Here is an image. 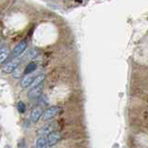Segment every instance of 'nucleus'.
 <instances>
[{
    "instance_id": "nucleus-1",
    "label": "nucleus",
    "mask_w": 148,
    "mask_h": 148,
    "mask_svg": "<svg viewBox=\"0 0 148 148\" xmlns=\"http://www.w3.org/2000/svg\"><path fill=\"white\" fill-rule=\"evenodd\" d=\"M21 62H22V59L21 58H15L13 60H11L10 62H8L7 64H5V66H3L4 73H6V74L13 73V72L19 67Z\"/></svg>"
},
{
    "instance_id": "nucleus-2",
    "label": "nucleus",
    "mask_w": 148,
    "mask_h": 148,
    "mask_svg": "<svg viewBox=\"0 0 148 148\" xmlns=\"http://www.w3.org/2000/svg\"><path fill=\"white\" fill-rule=\"evenodd\" d=\"M60 112H61V108L59 106H51L46 110L45 112H43L42 117H43L44 121H48V120H50L51 118L56 116Z\"/></svg>"
},
{
    "instance_id": "nucleus-3",
    "label": "nucleus",
    "mask_w": 148,
    "mask_h": 148,
    "mask_svg": "<svg viewBox=\"0 0 148 148\" xmlns=\"http://www.w3.org/2000/svg\"><path fill=\"white\" fill-rule=\"evenodd\" d=\"M55 129H56V123L55 122H50L44 125L43 127H41L40 129L37 130V134L38 135H49L51 132H55Z\"/></svg>"
},
{
    "instance_id": "nucleus-4",
    "label": "nucleus",
    "mask_w": 148,
    "mask_h": 148,
    "mask_svg": "<svg viewBox=\"0 0 148 148\" xmlns=\"http://www.w3.org/2000/svg\"><path fill=\"white\" fill-rule=\"evenodd\" d=\"M27 48V42L26 41H22L19 44H17L15 46V48L12 50V56L13 57H18L20 55H22L25 49Z\"/></svg>"
},
{
    "instance_id": "nucleus-5",
    "label": "nucleus",
    "mask_w": 148,
    "mask_h": 148,
    "mask_svg": "<svg viewBox=\"0 0 148 148\" xmlns=\"http://www.w3.org/2000/svg\"><path fill=\"white\" fill-rule=\"evenodd\" d=\"M60 139H61V134L55 130V132L49 134V136L47 138L48 145L49 146H53L55 145H57L58 142L60 141Z\"/></svg>"
},
{
    "instance_id": "nucleus-6",
    "label": "nucleus",
    "mask_w": 148,
    "mask_h": 148,
    "mask_svg": "<svg viewBox=\"0 0 148 148\" xmlns=\"http://www.w3.org/2000/svg\"><path fill=\"white\" fill-rule=\"evenodd\" d=\"M42 91H43V87L41 85L38 87L33 88H31V90L28 92V98L32 99V100L39 98L42 94Z\"/></svg>"
},
{
    "instance_id": "nucleus-7",
    "label": "nucleus",
    "mask_w": 148,
    "mask_h": 148,
    "mask_svg": "<svg viewBox=\"0 0 148 148\" xmlns=\"http://www.w3.org/2000/svg\"><path fill=\"white\" fill-rule=\"evenodd\" d=\"M42 115H43V110H42L40 107H36L32 111V114H31V120H32V122H34V123H36V122H38V120L41 118Z\"/></svg>"
},
{
    "instance_id": "nucleus-8",
    "label": "nucleus",
    "mask_w": 148,
    "mask_h": 148,
    "mask_svg": "<svg viewBox=\"0 0 148 148\" xmlns=\"http://www.w3.org/2000/svg\"><path fill=\"white\" fill-rule=\"evenodd\" d=\"M35 77H36L35 74H30V75H25V77L22 79V81H21V86L23 88H27L29 86H31V84L34 81Z\"/></svg>"
},
{
    "instance_id": "nucleus-9",
    "label": "nucleus",
    "mask_w": 148,
    "mask_h": 148,
    "mask_svg": "<svg viewBox=\"0 0 148 148\" xmlns=\"http://www.w3.org/2000/svg\"><path fill=\"white\" fill-rule=\"evenodd\" d=\"M46 78V75L44 74H40L38 75H36V77H35V79H34V81L32 82L31 84V88H36V87H38L41 85V83L44 81V79Z\"/></svg>"
},
{
    "instance_id": "nucleus-10",
    "label": "nucleus",
    "mask_w": 148,
    "mask_h": 148,
    "mask_svg": "<svg viewBox=\"0 0 148 148\" xmlns=\"http://www.w3.org/2000/svg\"><path fill=\"white\" fill-rule=\"evenodd\" d=\"M37 68V64L36 62H29L28 64L25 66V69L23 71V75H30L33 74Z\"/></svg>"
},
{
    "instance_id": "nucleus-11",
    "label": "nucleus",
    "mask_w": 148,
    "mask_h": 148,
    "mask_svg": "<svg viewBox=\"0 0 148 148\" xmlns=\"http://www.w3.org/2000/svg\"><path fill=\"white\" fill-rule=\"evenodd\" d=\"M48 147H49V145H48L47 138L41 136L36 140V148H48Z\"/></svg>"
},
{
    "instance_id": "nucleus-12",
    "label": "nucleus",
    "mask_w": 148,
    "mask_h": 148,
    "mask_svg": "<svg viewBox=\"0 0 148 148\" xmlns=\"http://www.w3.org/2000/svg\"><path fill=\"white\" fill-rule=\"evenodd\" d=\"M8 55H10V49L8 48H1L0 49V64L6 62Z\"/></svg>"
},
{
    "instance_id": "nucleus-13",
    "label": "nucleus",
    "mask_w": 148,
    "mask_h": 148,
    "mask_svg": "<svg viewBox=\"0 0 148 148\" xmlns=\"http://www.w3.org/2000/svg\"><path fill=\"white\" fill-rule=\"evenodd\" d=\"M17 110L20 114H24L26 112V106H25V103L23 101H20L17 103Z\"/></svg>"
},
{
    "instance_id": "nucleus-14",
    "label": "nucleus",
    "mask_w": 148,
    "mask_h": 148,
    "mask_svg": "<svg viewBox=\"0 0 148 148\" xmlns=\"http://www.w3.org/2000/svg\"><path fill=\"white\" fill-rule=\"evenodd\" d=\"M36 51L35 49H29L28 51L26 52V55H25V58H26V60H32L34 59L36 56Z\"/></svg>"
},
{
    "instance_id": "nucleus-15",
    "label": "nucleus",
    "mask_w": 148,
    "mask_h": 148,
    "mask_svg": "<svg viewBox=\"0 0 148 148\" xmlns=\"http://www.w3.org/2000/svg\"><path fill=\"white\" fill-rule=\"evenodd\" d=\"M0 49H1V44H0Z\"/></svg>"
}]
</instances>
